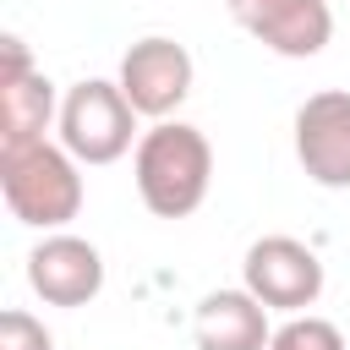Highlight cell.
I'll return each instance as SVG.
<instances>
[{
    "label": "cell",
    "instance_id": "1",
    "mask_svg": "<svg viewBox=\"0 0 350 350\" xmlns=\"http://www.w3.org/2000/svg\"><path fill=\"white\" fill-rule=\"evenodd\" d=\"M131 175L153 219H191L213 186V142L191 120H153L131 153Z\"/></svg>",
    "mask_w": 350,
    "mask_h": 350
},
{
    "label": "cell",
    "instance_id": "2",
    "mask_svg": "<svg viewBox=\"0 0 350 350\" xmlns=\"http://www.w3.org/2000/svg\"><path fill=\"white\" fill-rule=\"evenodd\" d=\"M0 197L16 224L27 230H66L82 213V164L60 142H33L16 153H0Z\"/></svg>",
    "mask_w": 350,
    "mask_h": 350
},
{
    "label": "cell",
    "instance_id": "3",
    "mask_svg": "<svg viewBox=\"0 0 350 350\" xmlns=\"http://www.w3.org/2000/svg\"><path fill=\"white\" fill-rule=\"evenodd\" d=\"M137 109L131 98L120 93V82H104V77H82L77 88L60 93V148L77 159V164H115L126 153H137L142 131H137Z\"/></svg>",
    "mask_w": 350,
    "mask_h": 350
},
{
    "label": "cell",
    "instance_id": "4",
    "mask_svg": "<svg viewBox=\"0 0 350 350\" xmlns=\"http://www.w3.org/2000/svg\"><path fill=\"white\" fill-rule=\"evenodd\" d=\"M323 284H328L323 257H317L306 241H295V235H262V241H252L246 257H241V290H252L268 312L295 317V312L317 306Z\"/></svg>",
    "mask_w": 350,
    "mask_h": 350
},
{
    "label": "cell",
    "instance_id": "5",
    "mask_svg": "<svg viewBox=\"0 0 350 350\" xmlns=\"http://www.w3.org/2000/svg\"><path fill=\"white\" fill-rule=\"evenodd\" d=\"M191 77H197V66H191L186 44H175L164 33H148L120 55L115 82H120V93L131 98V109L142 120H170L191 98Z\"/></svg>",
    "mask_w": 350,
    "mask_h": 350
},
{
    "label": "cell",
    "instance_id": "6",
    "mask_svg": "<svg viewBox=\"0 0 350 350\" xmlns=\"http://www.w3.org/2000/svg\"><path fill=\"white\" fill-rule=\"evenodd\" d=\"M295 159L312 186L350 191V93L317 88L295 109Z\"/></svg>",
    "mask_w": 350,
    "mask_h": 350
},
{
    "label": "cell",
    "instance_id": "7",
    "mask_svg": "<svg viewBox=\"0 0 350 350\" xmlns=\"http://www.w3.org/2000/svg\"><path fill=\"white\" fill-rule=\"evenodd\" d=\"M230 22L284 60H312L334 38L328 0H224Z\"/></svg>",
    "mask_w": 350,
    "mask_h": 350
},
{
    "label": "cell",
    "instance_id": "8",
    "mask_svg": "<svg viewBox=\"0 0 350 350\" xmlns=\"http://www.w3.org/2000/svg\"><path fill=\"white\" fill-rule=\"evenodd\" d=\"M27 290L44 306H66V312L98 301V290H104V257H98V246L82 241V235H71V230L44 235L27 252Z\"/></svg>",
    "mask_w": 350,
    "mask_h": 350
},
{
    "label": "cell",
    "instance_id": "9",
    "mask_svg": "<svg viewBox=\"0 0 350 350\" xmlns=\"http://www.w3.org/2000/svg\"><path fill=\"white\" fill-rule=\"evenodd\" d=\"M191 339H197V350H268L273 323L252 290H213L197 301Z\"/></svg>",
    "mask_w": 350,
    "mask_h": 350
},
{
    "label": "cell",
    "instance_id": "10",
    "mask_svg": "<svg viewBox=\"0 0 350 350\" xmlns=\"http://www.w3.org/2000/svg\"><path fill=\"white\" fill-rule=\"evenodd\" d=\"M60 120V93L44 71H22V77H0V153L49 142L44 131Z\"/></svg>",
    "mask_w": 350,
    "mask_h": 350
},
{
    "label": "cell",
    "instance_id": "11",
    "mask_svg": "<svg viewBox=\"0 0 350 350\" xmlns=\"http://www.w3.org/2000/svg\"><path fill=\"white\" fill-rule=\"evenodd\" d=\"M268 350H350V345H345V334H339L328 317H317V312H295V317H284V323L273 328Z\"/></svg>",
    "mask_w": 350,
    "mask_h": 350
},
{
    "label": "cell",
    "instance_id": "12",
    "mask_svg": "<svg viewBox=\"0 0 350 350\" xmlns=\"http://www.w3.org/2000/svg\"><path fill=\"white\" fill-rule=\"evenodd\" d=\"M0 350H55V334L27 306H5L0 312Z\"/></svg>",
    "mask_w": 350,
    "mask_h": 350
},
{
    "label": "cell",
    "instance_id": "13",
    "mask_svg": "<svg viewBox=\"0 0 350 350\" xmlns=\"http://www.w3.org/2000/svg\"><path fill=\"white\" fill-rule=\"evenodd\" d=\"M22 71H38V66H33L27 44H22L16 33H5V38H0V77H22Z\"/></svg>",
    "mask_w": 350,
    "mask_h": 350
}]
</instances>
